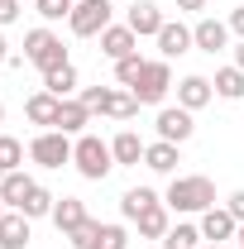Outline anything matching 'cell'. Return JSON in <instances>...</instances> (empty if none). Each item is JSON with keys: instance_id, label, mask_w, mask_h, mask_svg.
<instances>
[{"instance_id": "cell-1", "label": "cell", "mask_w": 244, "mask_h": 249, "mask_svg": "<svg viewBox=\"0 0 244 249\" xmlns=\"http://www.w3.org/2000/svg\"><path fill=\"white\" fill-rule=\"evenodd\" d=\"M168 211H182V216H201V211H211L215 206V182L211 178H201V173H182V178H173L168 182Z\"/></svg>"}, {"instance_id": "cell-2", "label": "cell", "mask_w": 244, "mask_h": 249, "mask_svg": "<svg viewBox=\"0 0 244 249\" xmlns=\"http://www.w3.org/2000/svg\"><path fill=\"white\" fill-rule=\"evenodd\" d=\"M72 163H77V173L87 182H105L110 168H115V154H110V144L101 134H77L72 139Z\"/></svg>"}, {"instance_id": "cell-3", "label": "cell", "mask_w": 244, "mask_h": 249, "mask_svg": "<svg viewBox=\"0 0 244 249\" xmlns=\"http://www.w3.org/2000/svg\"><path fill=\"white\" fill-rule=\"evenodd\" d=\"M24 62H34V67L48 77V72L67 67V48H62V38L53 29H29L24 34Z\"/></svg>"}, {"instance_id": "cell-4", "label": "cell", "mask_w": 244, "mask_h": 249, "mask_svg": "<svg viewBox=\"0 0 244 249\" xmlns=\"http://www.w3.org/2000/svg\"><path fill=\"white\" fill-rule=\"evenodd\" d=\"M110 15H115L110 0H77L72 15H67V29L77 34V38H101V34L110 29Z\"/></svg>"}, {"instance_id": "cell-5", "label": "cell", "mask_w": 244, "mask_h": 249, "mask_svg": "<svg viewBox=\"0 0 244 249\" xmlns=\"http://www.w3.org/2000/svg\"><path fill=\"white\" fill-rule=\"evenodd\" d=\"M129 91L139 96V106H163V96L173 91V67H168V58L144 62V72H139V82Z\"/></svg>"}, {"instance_id": "cell-6", "label": "cell", "mask_w": 244, "mask_h": 249, "mask_svg": "<svg viewBox=\"0 0 244 249\" xmlns=\"http://www.w3.org/2000/svg\"><path fill=\"white\" fill-rule=\"evenodd\" d=\"M29 158L38 163V168H62V163H72V134H62V129H43V134H34Z\"/></svg>"}, {"instance_id": "cell-7", "label": "cell", "mask_w": 244, "mask_h": 249, "mask_svg": "<svg viewBox=\"0 0 244 249\" xmlns=\"http://www.w3.org/2000/svg\"><path fill=\"white\" fill-rule=\"evenodd\" d=\"M192 134H196L192 110H182V106H163V110H158V139H168V144H187Z\"/></svg>"}, {"instance_id": "cell-8", "label": "cell", "mask_w": 244, "mask_h": 249, "mask_svg": "<svg viewBox=\"0 0 244 249\" xmlns=\"http://www.w3.org/2000/svg\"><path fill=\"white\" fill-rule=\"evenodd\" d=\"M240 235V220L230 216L225 206H211V211H201V240L206 245H230Z\"/></svg>"}, {"instance_id": "cell-9", "label": "cell", "mask_w": 244, "mask_h": 249, "mask_svg": "<svg viewBox=\"0 0 244 249\" xmlns=\"http://www.w3.org/2000/svg\"><path fill=\"white\" fill-rule=\"evenodd\" d=\"M124 24L139 34V38H158V29H163L168 19H163V10H158L153 0H134V5H129V15H124Z\"/></svg>"}, {"instance_id": "cell-10", "label": "cell", "mask_w": 244, "mask_h": 249, "mask_svg": "<svg viewBox=\"0 0 244 249\" xmlns=\"http://www.w3.org/2000/svg\"><path fill=\"white\" fill-rule=\"evenodd\" d=\"M101 53L110 62H120V58H129V53H139V34L129 29V24H110V29L101 34Z\"/></svg>"}, {"instance_id": "cell-11", "label": "cell", "mask_w": 244, "mask_h": 249, "mask_svg": "<svg viewBox=\"0 0 244 249\" xmlns=\"http://www.w3.org/2000/svg\"><path fill=\"white\" fill-rule=\"evenodd\" d=\"M211 96H215L211 77H196V72H192V77H182V82H177V106H182V110H192V115H196L201 106H211Z\"/></svg>"}, {"instance_id": "cell-12", "label": "cell", "mask_w": 244, "mask_h": 249, "mask_svg": "<svg viewBox=\"0 0 244 249\" xmlns=\"http://www.w3.org/2000/svg\"><path fill=\"white\" fill-rule=\"evenodd\" d=\"M144 149H149V144H144V139H139L134 129H120V134L110 139V154H115V168H139V163H144Z\"/></svg>"}, {"instance_id": "cell-13", "label": "cell", "mask_w": 244, "mask_h": 249, "mask_svg": "<svg viewBox=\"0 0 244 249\" xmlns=\"http://www.w3.org/2000/svg\"><path fill=\"white\" fill-rule=\"evenodd\" d=\"M192 43L201 48V53H220L225 43H230V24H220V19H196V29H192Z\"/></svg>"}, {"instance_id": "cell-14", "label": "cell", "mask_w": 244, "mask_h": 249, "mask_svg": "<svg viewBox=\"0 0 244 249\" xmlns=\"http://www.w3.org/2000/svg\"><path fill=\"white\" fill-rule=\"evenodd\" d=\"M58 110H62V101H58L53 91H34L29 101H24L29 124H43V129H53V124H58Z\"/></svg>"}, {"instance_id": "cell-15", "label": "cell", "mask_w": 244, "mask_h": 249, "mask_svg": "<svg viewBox=\"0 0 244 249\" xmlns=\"http://www.w3.org/2000/svg\"><path fill=\"white\" fill-rule=\"evenodd\" d=\"M187 48H196V43H192V29L177 24V19H168V24L158 29V53H163V58H182Z\"/></svg>"}, {"instance_id": "cell-16", "label": "cell", "mask_w": 244, "mask_h": 249, "mask_svg": "<svg viewBox=\"0 0 244 249\" xmlns=\"http://www.w3.org/2000/svg\"><path fill=\"white\" fill-rule=\"evenodd\" d=\"M87 124H91V110L82 106V96H67L58 110V124L53 129H62V134H87Z\"/></svg>"}, {"instance_id": "cell-17", "label": "cell", "mask_w": 244, "mask_h": 249, "mask_svg": "<svg viewBox=\"0 0 244 249\" xmlns=\"http://www.w3.org/2000/svg\"><path fill=\"white\" fill-rule=\"evenodd\" d=\"M29 245V216L24 211H5L0 216V249H24Z\"/></svg>"}, {"instance_id": "cell-18", "label": "cell", "mask_w": 244, "mask_h": 249, "mask_svg": "<svg viewBox=\"0 0 244 249\" xmlns=\"http://www.w3.org/2000/svg\"><path fill=\"white\" fill-rule=\"evenodd\" d=\"M177 149H182V144H168V139L149 144V149H144V168H149V173H177V163H182Z\"/></svg>"}, {"instance_id": "cell-19", "label": "cell", "mask_w": 244, "mask_h": 249, "mask_svg": "<svg viewBox=\"0 0 244 249\" xmlns=\"http://www.w3.org/2000/svg\"><path fill=\"white\" fill-rule=\"evenodd\" d=\"M29 187H34V178L24 173V168H15V173H5V178H0V201H5L10 211H19V206H24V196H29Z\"/></svg>"}, {"instance_id": "cell-20", "label": "cell", "mask_w": 244, "mask_h": 249, "mask_svg": "<svg viewBox=\"0 0 244 249\" xmlns=\"http://www.w3.org/2000/svg\"><path fill=\"white\" fill-rule=\"evenodd\" d=\"M82 220H87V201H82V196H58V206H53V225H58L62 235H72Z\"/></svg>"}, {"instance_id": "cell-21", "label": "cell", "mask_w": 244, "mask_h": 249, "mask_svg": "<svg viewBox=\"0 0 244 249\" xmlns=\"http://www.w3.org/2000/svg\"><path fill=\"white\" fill-rule=\"evenodd\" d=\"M134 225H139V240H163L168 235V201H153L149 211H139Z\"/></svg>"}, {"instance_id": "cell-22", "label": "cell", "mask_w": 244, "mask_h": 249, "mask_svg": "<svg viewBox=\"0 0 244 249\" xmlns=\"http://www.w3.org/2000/svg\"><path fill=\"white\" fill-rule=\"evenodd\" d=\"M53 206H58V196H53L48 187H38V182H34V187H29V196H24V206H19V211H24V216H29V220H38V216H53Z\"/></svg>"}, {"instance_id": "cell-23", "label": "cell", "mask_w": 244, "mask_h": 249, "mask_svg": "<svg viewBox=\"0 0 244 249\" xmlns=\"http://www.w3.org/2000/svg\"><path fill=\"white\" fill-rule=\"evenodd\" d=\"M153 201H158V192H153V187H129V192L120 196V216H124V220H134L139 211H149Z\"/></svg>"}, {"instance_id": "cell-24", "label": "cell", "mask_w": 244, "mask_h": 249, "mask_svg": "<svg viewBox=\"0 0 244 249\" xmlns=\"http://www.w3.org/2000/svg\"><path fill=\"white\" fill-rule=\"evenodd\" d=\"M101 115H110V120H134V115H139V96H134V91H115V87H110V101H105Z\"/></svg>"}, {"instance_id": "cell-25", "label": "cell", "mask_w": 244, "mask_h": 249, "mask_svg": "<svg viewBox=\"0 0 244 249\" xmlns=\"http://www.w3.org/2000/svg\"><path fill=\"white\" fill-rule=\"evenodd\" d=\"M211 87H215V96H225V101H244V72L240 67H220Z\"/></svg>"}, {"instance_id": "cell-26", "label": "cell", "mask_w": 244, "mask_h": 249, "mask_svg": "<svg viewBox=\"0 0 244 249\" xmlns=\"http://www.w3.org/2000/svg\"><path fill=\"white\" fill-rule=\"evenodd\" d=\"M43 91H53L58 101H67V96L77 91V67L67 62V67H58V72H48V77H43Z\"/></svg>"}, {"instance_id": "cell-27", "label": "cell", "mask_w": 244, "mask_h": 249, "mask_svg": "<svg viewBox=\"0 0 244 249\" xmlns=\"http://www.w3.org/2000/svg\"><path fill=\"white\" fill-rule=\"evenodd\" d=\"M163 245H177V249H201V225H192V220L173 225V230L163 235Z\"/></svg>"}, {"instance_id": "cell-28", "label": "cell", "mask_w": 244, "mask_h": 249, "mask_svg": "<svg viewBox=\"0 0 244 249\" xmlns=\"http://www.w3.org/2000/svg\"><path fill=\"white\" fill-rule=\"evenodd\" d=\"M0 168H5V173L24 168V144H19L15 134H0Z\"/></svg>"}, {"instance_id": "cell-29", "label": "cell", "mask_w": 244, "mask_h": 249, "mask_svg": "<svg viewBox=\"0 0 244 249\" xmlns=\"http://www.w3.org/2000/svg\"><path fill=\"white\" fill-rule=\"evenodd\" d=\"M144 62H149V58H139V53H129V58H120V62H115V82H120L124 91H129V87L139 82V72H144Z\"/></svg>"}, {"instance_id": "cell-30", "label": "cell", "mask_w": 244, "mask_h": 249, "mask_svg": "<svg viewBox=\"0 0 244 249\" xmlns=\"http://www.w3.org/2000/svg\"><path fill=\"white\" fill-rule=\"evenodd\" d=\"M91 249H129V230L124 225H101V235L91 240Z\"/></svg>"}, {"instance_id": "cell-31", "label": "cell", "mask_w": 244, "mask_h": 249, "mask_svg": "<svg viewBox=\"0 0 244 249\" xmlns=\"http://www.w3.org/2000/svg\"><path fill=\"white\" fill-rule=\"evenodd\" d=\"M105 101H110V87H82V106H87L91 115L105 110Z\"/></svg>"}, {"instance_id": "cell-32", "label": "cell", "mask_w": 244, "mask_h": 249, "mask_svg": "<svg viewBox=\"0 0 244 249\" xmlns=\"http://www.w3.org/2000/svg\"><path fill=\"white\" fill-rule=\"evenodd\" d=\"M34 10L53 24V19H62V15H72V0H34Z\"/></svg>"}, {"instance_id": "cell-33", "label": "cell", "mask_w": 244, "mask_h": 249, "mask_svg": "<svg viewBox=\"0 0 244 249\" xmlns=\"http://www.w3.org/2000/svg\"><path fill=\"white\" fill-rule=\"evenodd\" d=\"M19 10H24V0H0V29H5V24H15V19H19Z\"/></svg>"}, {"instance_id": "cell-34", "label": "cell", "mask_w": 244, "mask_h": 249, "mask_svg": "<svg viewBox=\"0 0 244 249\" xmlns=\"http://www.w3.org/2000/svg\"><path fill=\"white\" fill-rule=\"evenodd\" d=\"M225 211H230L235 220H244V187H240V192H230V196H225Z\"/></svg>"}, {"instance_id": "cell-35", "label": "cell", "mask_w": 244, "mask_h": 249, "mask_svg": "<svg viewBox=\"0 0 244 249\" xmlns=\"http://www.w3.org/2000/svg\"><path fill=\"white\" fill-rule=\"evenodd\" d=\"M230 34H240V38H244V5H240V10H230Z\"/></svg>"}, {"instance_id": "cell-36", "label": "cell", "mask_w": 244, "mask_h": 249, "mask_svg": "<svg viewBox=\"0 0 244 249\" xmlns=\"http://www.w3.org/2000/svg\"><path fill=\"white\" fill-rule=\"evenodd\" d=\"M177 10H187V15H196V10H206V0H177Z\"/></svg>"}, {"instance_id": "cell-37", "label": "cell", "mask_w": 244, "mask_h": 249, "mask_svg": "<svg viewBox=\"0 0 244 249\" xmlns=\"http://www.w3.org/2000/svg\"><path fill=\"white\" fill-rule=\"evenodd\" d=\"M0 67H10V43H5V34H0Z\"/></svg>"}, {"instance_id": "cell-38", "label": "cell", "mask_w": 244, "mask_h": 249, "mask_svg": "<svg viewBox=\"0 0 244 249\" xmlns=\"http://www.w3.org/2000/svg\"><path fill=\"white\" fill-rule=\"evenodd\" d=\"M235 67L244 72V38H240V48H235Z\"/></svg>"}, {"instance_id": "cell-39", "label": "cell", "mask_w": 244, "mask_h": 249, "mask_svg": "<svg viewBox=\"0 0 244 249\" xmlns=\"http://www.w3.org/2000/svg\"><path fill=\"white\" fill-rule=\"evenodd\" d=\"M235 240H240V245H235V249H244V220H240V235H235Z\"/></svg>"}, {"instance_id": "cell-40", "label": "cell", "mask_w": 244, "mask_h": 249, "mask_svg": "<svg viewBox=\"0 0 244 249\" xmlns=\"http://www.w3.org/2000/svg\"><path fill=\"white\" fill-rule=\"evenodd\" d=\"M201 249H235V245H201Z\"/></svg>"}, {"instance_id": "cell-41", "label": "cell", "mask_w": 244, "mask_h": 249, "mask_svg": "<svg viewBox=\"0 0 244 249\" xmlns=\"http://www.w3.org/2000/svg\"><path fill=\"white\" fill-rule=\"evenodd\" d=\"M0 124H5V101H0Z\"/></svg>"}, {"instance_id": "cell-42", "label": "cell", "mask_w": 244, "mask_h": 249, "mask_svg": "<svg viewBox=\"0 0 244 249\" xmlns=\"http://www.w3.org/2000/svg\"><path fill=\"white\" fill-rule=\"evenodd\" d=\"M5 211H10V206H5V201H0V216H5Z\"/></svg>"}, {"instance_id": "cell-43", "label": "cell", "mask_w": 244, "mask_h": 249, "mask_svg": "<svg viewBox=\"0 0 244 249\" xmlns=\"http://www.w3.org/2000/svg\"><path fill=\"white\" fill-rule=\"evenodd\" d=\"M163 249H177V245H163Z\"/></svg>"}, {"instance_id": "cell-44", "label": "cell", "mask_w": 244, "mask_h": 249, "mask_svg": "<svg viewBox=\"0 0 244 249\" xmlns=\"http://www.w3.org/2000/svg\"><path fill=\"white\" fill-rule=\"evenodd\" d=\"M0 178H5V168H0Z\"/></svg>"}, {"instance_id": "cell-45", "label": "cell", "mask_w": 244, "mask_h": 249, "mask_svg": "<svg viewBox=\"0 0 244 249\" xmlns=\"http://www.w3.org/2000/svg\"><path fill=\"white\" fill-rule=\"evenodd\" d=\"M72 5H77V0H72Z\"/></svg>"}]
</instances>
